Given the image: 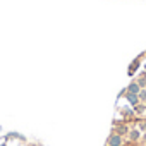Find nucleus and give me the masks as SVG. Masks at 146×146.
<instances>
[{
    "mask_svg": "<svg viewBox=\"0 0 146 146\" xmlns=\"http://www.w3.org/2000/svg\"><path fill=\"white\" fill-rule=\"evenodd\" d=\"M108 146H122V137L119 136V134H112L110 137H108V143H107Z\"/></svg>",
    "mask_w": 146,
    "mask_h": 146,
    "instance_id": "obj_1",
    "label": "nucleus"
},
{
    "mask_svg": "<svg viewBox=\"0 0 146 146\" xmlns=\"http://www.w3.org/2000/svg\"><path fill=\"white\" fill-rule=\"evenodd\" d=\"M139 91H141V88H139L137 83H131L129 88H127V93H131V95H139Z\"/></svg>",
    "mask_w": 146,
    "mask_h": 146,
    "instance_id": "obj_2",
    "label": "nucleus"
},
{
    "mask_svg": "<svg viewBox=\"0 0 146 146\" xmlns=\"http://www.w3.org/2000/svg\"><path fill=\"white\" fill-rule=\"evenodd\" d=\"M127 102H129L131 105H137V103H139V96H137V95H131V93H127Z\"/></svg>",
    "mask_w": 146,
    "mask_h": 146,
    "instance_id": "obj_3",
    "label": "nucleus"
},
{
    "mask_svg": "<svg viewBox=\"0 0 146 146\" xmlns=\"http://www.w3.org/2000/svg\"><path fill=\"white\" fill-rule=\"evenodd\" d=\"M137 96H139V100H146V91H144V90H141Z\"/></svg>",
    "mask_w": 146,
    "mask_h": 146,
    "instance_id": "obj_4",
    "label": "nucleus"
},
{
    "mask_svg": "<svg viewBox=\"0 0 146 146\" xmlns=\"http://www.w3.org/2000/svg\"><path fill=\"white\" fill-rule=\"evenodd\" d=\"M107 146H108V144H107Z\"/></svg>",
    "mask_w": 146,
    "mask_h": 146,
    "instance_id": "obj_5",
    "label": "nucleus"
}]
</instances>
